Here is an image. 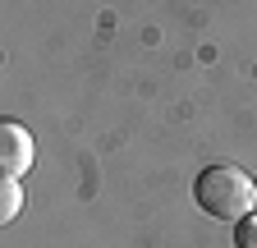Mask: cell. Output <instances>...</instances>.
<instances>
[{
	"instance_id": "obj_1",
	"label": "cell",
	"mask_w": 257,
	"mask_h": 248,
	"mask_svg": "<svg viewBox=\"0 0 257 248\" xmlns=\"http://www.w3.org/2000/svg\"><path fill=\"white\" fill-rule=\"evenodd\" d=\"M193 198L211 221H243L257 207V184L239 166H207L193 179Z\"/></svg>"
},
{
	"instance_id": "obj_2",
	"label": "cell",
	"mask_w": 257,
	"mask_h": 248,
	"mask_svg": "<svg viewBox=\"0 0 257 248\" xmlns=\"http://www.w3.org/2000/svg\"><path fill=\"white\" fill-rule=\"evenodd\" d=\"M32 134L23 129L19 119H5L0 124V175L5 179H19V175H28V166H32Z\"/></svg>"
},
{
	"instance_id": "obj_3",
	"label": "cell",
	"mask_w": 257,
	"mask_h": 248,
	"mask_svg": "<svg viewBox=\"0 0 257 248\" xmlns=\"http://www.w3.org/2000/svg\"><path fill=\"white\" fill-rule=\"evenodd\" d=\"M23 207V189H19V179H5L0 184V221H14Z\"/></svg>"
},
{
	"instance_id": "obj_4",
	"label": "cell",
	"mask_w": 257,
	"mask_h": 248,
	"mask_svg": "<svg viewBox=\"0 0 257 248\" xmlns=\"http://www.w3.org/2000/svg\"><path fill=\"white\" fill-rule=\"evenodd\" d=\"M234 248H257V211L234 221Z\"/></svg>"
}]
</instances>
